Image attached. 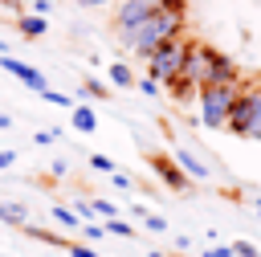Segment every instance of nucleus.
I'll return each mask as SVG.
<instances>
[{
    "instance_id": "10",
    "label": "nucleus",
    "mask_w": 261,
    "mask_h": 257,
    "mask_svg": "<svg viewBox=\"0 0 261 257\" xmlns=\"http://www.w3.org/2000/svg\"><path fill=\"white\" fill-rule=\"evenodd\" d=\"M241 139H257L261 143V98L253 94V86H249V122H245V135Z\"/></svg>"
},
{
    "instance_id": "17",
    "label": "nucleus",
    "mask_w": 261,
    "mask_h": 257,
    "mask_svg": "<svg viewBox=\"0 0 261 257\" xmlns=\"http://www.w3.org/2000/svg\"><path fill=\"white\" fill-rule=\"evenodd\" d=\"M82 94H86V98H110V90H106L98 78H86V82H82Z\"/></svg>"
},
{
    "instance_id": "13",
    "label": "nucleus",
    "mask_w": 261,
    "mask_h": 257,
    "mask_svg": "<svg viewBox=\"0 0 261 257\" xmlns=\"http://www.w3.org/2000/svg\"><path fill=\"white\" fill-rule=\"evenodd\" d=\"M49 212H53V220H57V224H61L65 233H69V228H82V220H77V212H73L69 204H53Z\"/></svg>"
},
{
    "instance_id": "36",
    "label": "nucleus",
    "mask_w": 261,
    "mask_h": 257,
    "mask_svg": "<svg viewBox=\"0 0 261 257\" xmlns=\"http://www.w3.org/2000/svg\"><path fill=\"white\" fill-rule=\"evenodd\" d=\"M184 4H192V0H184Z\"/></svg>"
},
{
    "instance_id": "4",
    "label": "nucleus",
    "mask_w": 261,
    "mask_h": 257,
    "mask_svg": "<svg viewBox=\"0 0 261 257\" xmlns=\"http://www.w3.org/2000/svg\"><path fill=\"white\" fill-rule=\"evenodd\" d=\"M224 82H241L237 61H232V57H224L216 45H208V41H204V82H200V86H224Z\"/></svg>"
},
{
    "instance_id": "23",
    "label": "nucleus",
    "mask_w": 261,
    "mask_h": 257,
    "mask_svg": "<svg viewBox=\"0 0 261 257\" xmlns=\"http://www.w3.org/2000/svg\"><path fill=\"white\" fill-rule=\"evenodd\" d=\"M135 86H139L147 98H155V94H159V82H155V78H135Z\"/></svg>"
},
{
    "instance_id": "3",
    "label": "nucleus",
    "mask_w": 261,
    "mask_h": 257,
    "mask_svg": "<svg viewBox=\"0 0 261 257\" xmlns=\"http://www.w3.org/2000/svg\"><path fill=\"white\" fill-rule=\"evenodd\" d=\"M184 45H188V37H171V41L155 45V49L147 53V78H155L159 86H167V82L175 78V69H179Z\"/></svg>"
},
{
    "instance_id": "2",
    "label": "nucleus",
    "mask_w": 261,
    "mask_h": 257,
    "mask_svg": "<svg viewBox=\"0 0 261 257\" xmlns=\"http://www.w3.org/2000/svg\"><path fill=\"white\" fill-rule=\"evenodd\" d=\"M241 82H224V86H200L196 90V106H200V122L208 131H224V118H228V106L237 98Z\"/></svg>"
},
{
    "instance_id": "32",
    "label": "nucleus",
    "mask_w": 261,
    "mask_h": 257,
    "mask_svg": "<svg viewBox=\"0 0 261 257\" xmlns=\"http://www.w3.org/2000/svg\"><path fill=\"white\" fill-rule=\"evenodd\" d=\"M8 126H12V118H8V114H0V131H8Z\"/></svg>"
},
{
    "instance_id": "1",
    "label": "nucleus",
    "mask_w": 261,
    "mask_h": 257,
    "mask_svg": "<svg viewBox=\"0 0 261 257\" xmlns=\"http://www.w3.org/2000/svg\"><path fill=\"white\" fill-rule=\"evenodd\" d=\"M184 29H188V4H184V0H163V4H159L151 16H143L139 24L118 29V41H122L130 53L147 57L155 45H163V41H171V37H184Z\"/></svg>"
},
{
    "instance_id": "5",
    "label": "nucleus",
    "mask_w": 261,
    "mask_h": 257,
    "mask_svg": "<svg viewBox=\"0 0 261 257\" xmlns=\"http://www.w3.org/2000/svg\"><path fill=\"white\" fill-rule=\"evenodd\" d=\"M147 163H151V171L163 179V188H171V192H188V188H192V179L179 171V163H175L171 155H163V151H151V155H147Z\"/></svg>"
},
{
    "instance_id": "18",
    "label": "nucleus",
    "mask_w": 261,
    "mask_h": 257,
    "mask_svg": "<svg viewBox=\"0 0 261 257\" xmlns=\"http://www.w3.org/2000/svg\"><path fill=\"white\" fill-rule=\"evenodd\" d=\"M90 208H94V216H102V220L118 216V204H110V200H90Z\"/></svg>"
},
{
    "instance_id": "26",
    "label": "nucleus",
    "mask_w": 261,
    "mask_h": 257,
    "mask_svg": "<svg viewBox=\"0 0 261 257\" xmlns=\"http://www.w3.org/2000/svg\"><path fill=\"white\" fill-rule=\"evenodd\" d=\"M200 257H232V249H228V245H212V249H204Z\"/></svg>"
},
{
    "instance_id": "7",
    "label": "nucleus",
    "mask_w": 261,
    "mask_h": 257,
    "mask_svg": "<svg viewBox=\"0 0 261 257\" xmlns=\"http://www.w3.org/2000/svg\"><path fill=\"white\" fill-rule=\"evenodd\" d=\"M0 69H4V73H12V78H20L33 94H41V90L49 86L41 69H33V65H24V61H16V57H8V53H0Z\"/></svg>"
},
{
    "instance_id": "31",
    "label": "nucleus",
    "mask_w": 261,
    "mask_h": 257,
    "mask_svg": "<svg viewBox=\"0 0 261 257\" xmlns=\"http://www.w3.org/2000/svg\"><path fill=\"white\" fill-rule=\"evenodd\" d=\"M249 86H253V94H257V98H261V73H257V78H253V82H249Z\"/></svg>"
},
{
    "instance_id": "34",
    "label": "nucleus",
    "mask_w": 261,
    "mask_h": 257,
    "mask_svg": "<svg viewBox=\"0 0 261 257\" xmlns=\"http://www.w3.org/2000/svg\"><path fill=\"white\" fill-rule=\"evenodd\" d=\"M147 257H163V253H159V249H151V253H147Z\"/></svg>"
},
{
    "instance_id": "22",
    "label": "nucleus",
    "mask_w": 261,
    "mask_h": 257,
    "mask_svg": "<svg viewBox=\"0 0 261 257\" xmlns=\"http://www.w3.org/2000/svg\"><path fill=\"white\" fill-rule=\"evenodd\" d=\"M65 253H69V257H98V253H94L90 245H82V241H69V245H65Z\"/></svg>"
},
{
    "instance_id": "19",
    "label": "nucleus",
    "mask_w": 261,
    "mask_h": 257,
    "mask_svg": "<svg viewBox=\"0 0 261 257\" xmlns=\"http://www.w3.org/2000/svg\"><path fill=\"white\" fill-rule=\"evenodd\" d=\"M139 220H143V224H147V228H151V233H167V220H163V216H155V212H151V208H147V212H143V216H139Z\"/></svg>"
},
{
    "instance_id": "33",
    "label": "nucleus",
    "mask_w": 261,
    "mask_h": 257,
    "mask_svg": "<svg viewBox=\"0 0 261 257\" xmlns=\"http://www.w3.org/2000/svg\"><path fill=\"white\" fill-rule=\"evenodd\" d=\"M253 208H257V216H261V196H257V200H253Z\"/></svg>"
},
{
    "instance_id": "27",
    "label": "nucleus",
    "mask_w": 261,
    "mask_h": 257,
    "mask_svg": "<svg viewBox=\"0 0 261 257\" xmlns=\"http://www.w3.org/2000/svg\"><path fill=\"white\" fill-rule=\"evenodd\" d=\"M49 171H53V175H69V163H65V159H53Z\"/></svg>"
},
{
    "instance_id": "24",
    "label": "nucleus",
    "mask_w": 261,
    "mask_h": 257,
    "mask_svg": "<svg viewBox=\"0 0 261 257\" xmlns=\"http://www.w3.org/2000/svg\"><path fill=\"white\" fill-rule=\"evenodd\" d=\"M57 135H61V131H57V126H49V131H37V135H33V143H41V147H45V143H53Z\"/></svg>"
},
{
    "instance_id": "16",
    "label": "nucleus",
    "mask_w": 261,
    "mask_h": 257,
    "mask_svg": "<svg viewBox=\"0 0 261 257\" xmlns=\"http://www.w3.org/2000/svg\"><path fill=\"white\" fill-rule=\"evenodd\" d=\"M41 98H45L49 106H61V110H69V106H73V98H69V94H61V90H49V86L41 90Z\"/></svg>"
},
{
    "instance_id": "11",
    "label": "nucleus",
    "mask_w": 261,
    "mask_h": 257,
    "mask_svg": "<svg viewBox=\"0 0 261 257\" xmlns=\"http://www.w3.org/2000/svg\"><path fill=\"white\" fill-rule=\"evenodd\" d=\"M0 224H29V208L16 204V200H0Z\"/></svg>"
},
{
    "instance_id": "15",
    "label": "nucleus",
    "mask_w": 261,
    "mask_h": 257,
    "mask_svg": "<svg viewBox=\"0 0 261 257\" xmlns=\"http://www.w3.org/2000/svg\"><path fill=\"white\" fill-rule=\"evenodd\" d=\"M102 228H106V233H114V237H122V241H135V228H130V220H122V216H110Z\"/></svg>"
},
{
    "instance_id": "12",
    "label": "nucleus",
    "mask_w": 261,
    "mask_h": 257,
    "mask_svg": "<svg viewBox=\"0 0 261 257\" xmlns=\"http://www.w3.org/2000/svg\"><path fill=\"white\" fill-rule=\"evenodd\" d=\"M16 29H20V37H24V41H37V37L45 33V16H33V12H29V16H20V20H16Z\"/></svg>"
},
{
    "instance_id": "35",
    "label": "nucleus",
    "mask_w": 261,
    "mask_h": 257,
    "mask_svg": "<svg viewBox=\"0 0 261 257\" xmlns=\"http://www.w3.org/2000/svg\"><path fill=\"white\" fill-rule=\"evenodd\" d=\"M0 53H8V45H4V41H0Z\"/></svg>"
},
{
    "instance_id": "25",
    "label": "nucleus",
    "mask_w": 261,
    "mask_h": 257,
    "mask_svg": "<svg viewBox=\"0 0 261 257\" xmlns=\"http://www.w3.org/2000/svg\"><path fill=\"white\" fill-rule=\"evenodd\" d=\"M110 179H114V188H118V192H130V175H122L118 167L110 171Z\"/></svg>"
},
{
    "instance_id": "8",
    "label": "nucleus",
    "mask_w": 261,
    "mask_h": 257,
    "mask_svg": "<svg viewBox=\"0 0 261 257\" xmlns=\"http://www.w3.org/2000/svg\"><path fill=\"white\" fill-rule=\"evenodd\" d=\"M171 159L179 163V171H184L188 179H208V175H212V171H208V163H200L188 147H175V155H171Z\"/></svg>"
},
{
    "instance_id": "29",
    "label": "nucleus",
    "mask_w": 261,
    "mask_h": 257,
    "mask_svg": "<svg viewBox=\"0 0 261 257\" xmlns=\"http://www.w3.org/2000/svg\"><path fill=\"white\" fill-rule=\"evenodd\" d=\"M33 8H37V16H45V12L53 8V0H33Z\"/></svg>"
},
{
    "instance_id": "14",
    "label": "nucleus",
    "mask_w": 261,
    "mask_h": 257,
    "mask_svg": "<svg viewBox=\"0 0 261 257\" xmlns=\"http://www.w3.org/2000/svg\"><path fill=\"white\" fill-rule=\"evenodd\" d=\"M110 82H114L118 90H130V86H135V73H130V65H122V61H110Z\"/></svg>"
},
{
    "instance_id": "9",
    "label": "nucleus",
    "mask_w": 261,
    "mask_h": 257,
    "mask_svg": "<svg viewBox=\"0 0 261 257\" xmlns=\"http://www.w3.org/2000/svg\"><path fill=\"white\" fill-rule=\"evenodd\" d=\"M69 122H73V131H82V135H94V131H98V114H94L90 106H69Z\"/></svg>"
},
{
    "instance_id": "6",
    "label": "nucleus",
    "mask_w": 261,
    "mask_h": 257,
    "mask_svg": "<svg viewBox=\"0 0 261 257\" xmlns=\"http://www.w3.org/2000/svg\"><path fill=\"white\" fill-rule=\"evenodd\" d=\"M159 4H163V0H118V8H114V29H130V24H139V20L151 16Z\"/></svg>"
},
{
    "instance_id": "21",
    "label": "nucleus",
    "mask_w": 261,
    "mask_h": 257,
    "mask_svg": "<svg viewBox=\"0 0 261 257\" xmlns=\"http://www.w3.org/2000/svg\"><path fill=\"white\" fill-rule=\"evenodd\" d=\"M228 249H232V257H261V249H253L249 241H232Z\"/></svg>"
},
{
    "instance_id": "30",
    "label": "nucleus",
    "mask_w": 261,
    "mask_h": 257,
    "mask_svg": "<svg viewBox=\"0 0 261 257\" xmlns=\"http://www.w3.org/2000/svg\"><path fill=\"white\" fill-rule=\"evenodd\" d=\"M82 8H102V4H110V0H77Z\"/></svg>"
},
{
    "instance_id": "20",
    "label": "nucleus",
    "mask_w": 261,
    "mask_h": 257,
    "mask_svg": "<svg viewBox=\"0 0 261 257\" xmlns=\"http://www.w3.org/2000/svg\"><path fill=\"white\" fill-rule=\"evenodd\" d=\"M90 167H94V171H106V175H110V171H114V159H110V155H98V151H94V155H90Z\"/></svg>"
},
{
    "instance_id": "28",
    "label": "nucleus",
    "mask_w": 261,
    "mask_h": 257,
    "mask_svg": "<svg viewBox=\"0 0 261 257\" xmlns=\"http://www.w3.org/2000/svg\"><path fill=\"white\" fill-rule=\"evenodd\" d=\"M12 163H16V151H0V171L12 167Z\"/></svg>"
}]
</instances>
